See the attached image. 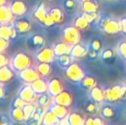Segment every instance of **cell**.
<instances>
[{
    "label": "cell",
    "mask_w": 126,
    "mask_h": 125,
    "mask_svg": "<svg viewBox=\"0 0 126 125\" xmlns=\"http://www.w3.org/2000/svg\"><path fill=\"white\" fill-rule=\"evenodd\" d=\"M31 64V57L25 52H18L14 56V57L11 60V67L14 70H16L18 72L30 67Z\"/></svg>",
    "instance_id": "6da1fadb"
},
{
    "label": "cell",
    "mask_w": 126,
    "mask_h": 125,
    "mask_svg": "<svg viewBox=\"0 0 126 125\" xmlns=\"http://www.w3.org/2000/svg\"><path fill=\"white\" fill-rule=\"evenodd\" d=\"M65 75L67 78L74 82H81V81L84 78L85 72L82 67L78 63H71L68 67H66Z\"/></svg>",
    "instance_id": "7a4b0ae2"
},
{
    "label": "cell",
    "mask_w": 126,
    "mask_h": 125,
    "mask_svg": "<svg viewBox=\"0 0 126 125\" xmlns=\"http://www.w3.org/2000/svg\"><path fill=\"white\" fill-rule=\"evenodd\" d=\"M125 94L126 88L125 85L115 84L106 90V99L109 102H116L121 98H124Z\"/></svg>",
    "instance_id": "3957f363"
},
{
    "label": "cell",
    "mask_w": 126,
    "mask_h": 125,
    "mask_svg": "<svg viewBox=\"0 0 126 125\" xmlns=\"http://www.w3.org/2000/svg\"><path fill=\"white\" fill-rule=\"evenodd\" d=\"M63 40L70 45H75L80 42L81 38V30L74 26H69L65 28L63 32Z\"/></svg>",
    "instance_id": "277c9868"
},
{
    "label": "cell",
    "mask_w": 126,
    "mask_h": 125,
    "mask_svg": "<svg viewBox=\"0 0 126 125\" xmlns=\"http://www.w3.org/2000/svg\"><path fill=\"white\" fill-rule=\"evenodd\" d=\"M102 28L104 32L109 34H115L122 31V24L120 20H115V19H105L103 20Z\"/></svg>",
    "instance_id": "5b68a950"
},
{
    "label": "cell",
    "mask_w": 126,
    "mask_h": 125,
    "mask_svg": "<svg viewBox=\"0 0 126 125\" xmlns=\"http://www.w3.org/2000/svg\"><path fill=\"white\" fill-rule=\"evenodd\" d=\"M19 77L22 81H23L26 83L31 84L33 82L37 80L40 77V75L39 71L37 70V68H33V67H28L27 69L19 71Z\"/></svg>",
    "instance_id": "8992f818"
},
{
    "label": "cell",
    "mask_w": 126,
    "mask_h": 125,
    "mask_svg": "<svg viewBox=\"0 0 126 125\" xmlns=\"http://www.w3.org/2000/svg\"><path fill=\"white\" fill-rule=\"evenodd\" d=\"M19 96L23 98L27 103H36L39 94L35 93L31 84L28 83L22 87V89L19 92Z\"/></svg>",
    "instance_id": "52a82bcc"
},
{
    "label": "cell",
    "mask_w": 126,
    "mask_h": 125,
    "mask_svg": "<svg viewBox=\"0 0 126 125\" xmlns=\"http://www.w3.org/2000/svg\"><path fill=\"white\" fill-rule=\"evenodd\" d=\"M15 17L16 15L12 12L10 6L6 4L0 5V24H11Z\"/></svg>",
    "instance_id": "ba28073f"
},
{
    "label": "cell",
    "mask_w": 126,
    "mask_h": 125,
    "mask_svg": "<svg viewBox=\"0 0 126 125\" xmlns=\"http://www.w3.org/2000/svg\"><path fill=\"white\" fill-rule=\"evenodd\" d=\"M55 57H56V55H55L54 50L51 47L42 48L36 55L37 60L39 62L43 63H52L55 60Z\"/></svg>",
    "instance_id": "9c48e42d"
},
{
    "label": "cell",
    "mask_w": 126,
    "mask_h": 125,
    "mask_svg": "<svg viewBox=\"0 0 126 125\" xmlns=\"http://www.w3.org/2000/svg\"><path fill=\"white\" fill-rule=\"evenodd\" d=\"M53 102L64 105V106L70 107L73 103V95L70 91L63 89L60 94H58L53 98Z\"/></svg>",
    "instance_id": "30bf717a"
},
{
    "label": "cell",
    "mask_w": 126,
    "mask_h": 125,
    "mask_svg": "<svg viewBox=\"0 0 126 125\" xmlns=\"http://www.w3.org/2000/svg\"><path fill=\"white\" fill-rule=\"evenodd\" d=\"M63 90V84L59 78L54 77V78H51L48 82V91H47V93L52 98H54L58 94H60Z\"/></svg>",
    "instance_id": "8fae6325"
},
{
    "label": "cell",
    "mask_w": 126,
    "mask_h": 125,
    "mask_svg": "<svg viewBox=\"0 0 126 125\" xmlns=\"http://www.w3.org/2000/svg\"><path fill=\"white\" fill-rule=\"evenodd\" d=\"M10 8L16 16H22L28 11V7L27 3L22 0H15L10 4Z\"/></svg>",
    "instance_id": "7c38bea8"
},
{
    "label": "cell",
    "mask_w": 126,
    "mask_h": 125,
    "mask_svg": "<svg viewBox=\"0 0 126 125\" xmlns=\"http://www.w3.org/2000/svg\"><path fill=\"white\" fill-rule=\"evenodd\" d=\"M49 110L51 111L59 119L64 118V117H67L70 113V110H69V107L64 106V105H59V104L54 103L51 104L50 105V108Z\"/></svg>",
    "instance_id": "4fadbf2b"
},
{
    "label": "cell",
    "mask_w": 126,
    "mask_h": 125,
    "mask_svg": "<svg viewBox=\"0 0 126 125\" xmlns=\"http://www.w3.org/2000/svg\"><path fill=\"white\" fill-rule=\"evenodd\" d=\"M88 48L84 45L79 42V43L72 45L71 52H70V55L72 57V58H81V57H83L86 55H88Z\"/></svg>",
    "instance_id": "5bb4252c"
},
{
    "label": "cell",
    "mask_w": 126,
    "mask_h": 125,
    "mask_svg": "<svg viewBox=\"0 0 126 125\" xmlns=\"http://www.w3.org/2000/svg\"><path fill=\"white\" fill-rule=\"evenodd\" d=\"M33 90L35 91L37 94H41L44 93H47L48 91V82L45 80L42 76L35 80L31 83Z\"/></svg>",
    "instance_id": "9a60e30c"
},
{
    "label": "cell",
    "mask_w": 126,
    "mask_h": 125,
    "mask_svg": "<svg viewBox=\"0 0 126 125\" xmlns=\"http://www.w3.org/2000/svg\"><path fill=\"white\" fill-rule=\"evenodd\" d=\"M71 48L72 45L67 43L66 41L63 40V41L58 42V44H56L53 47V50H54L56 57H59L63 54H70Z\"/></svg>",
    "instance_id": "2e32d148"
},
{
    "label": "cell",
    "mask_w": 126,
    "mask_h": 125,
    "mask_svg": "<svg viewBox=\"0 0 126 125\" xmlns=\"http://www.w3.org/2000/svg\"><path fill=\"white\" fill-rule=\"evenodd\" d=\"M68 121L70 125H83L85 124L86 117L82 113L79 111L70 112L68 115Z\"/></svg>",
    "instance_id": "e0dca14e"
},
{
    "label": "cell",
    "mask_w": 126,
    "mask_h": 125,
    "mask_svg": "<svg viewBox=\"0 0 126 125\" xmlns=\"http://www.w3.org/2000/svg\"><path fill=\"white\" fill-rule=\"evenodd\" d=\"M90 96L94 101L97 103H101L106 99V91L96 85L90 89Z\"/></svg>",
    "instance_id": "ac0fdd59"
},
{
    "label": "cell",
    "mask_w": 126,
    "mask_h": 125,
    "mask_svg": "<svg viewBox=\"0 0 126 125\" xmlns=\"http://www.w3.org/2000/svg\"><path fill=\"white\" fill-rule=\"evenodd\" d=\"M12 69L13 68H10L9 65L0 68V82H2L3 83H6L14 78L15 73Z\"/></svg>",
    "instance_id": "d6986e66"
},
{
    "label": "cell",
    "mask_w": 126,
    "mask_h": 125,
    "mask_svg": "<svg viewBox=\"0 0 126 125\" xmlns=\"http://www.w3.org/2000/svg\"><path fill=\"white\" fill-rule=\"evenodd\" d=\"M49 14V12L47 11V6L44 3H41L38 7L36 8V10L33 12V16L40 22H44V21L46 20L47 15Z\"/></svg>",
    "instance_id": "ffe728a7"
},
{
    "label": "cell",
    "mask_w": 126,
    "mask_h": 125,
    "mask_svg": "<svg viewBox=\"0 0 126 125\" xmlns=\"http://www.w3.org/2000/svg\"><path fill=\"white\" fill-rule=\"evenodd\" d=\"M60 119L53 113L51 111L48 110L46 111L45 115L43 117V120H42V124L44 125H56L59 124Z\"/></svg>",
    "instance_id": "44dd1931"
},
{
    "label": "cell",
    "mask_w": 126,
    "mask_h": 125,
    "mask_svg": "<svg viewBox=\"0 0 126 125\" xmlns=\"http://www.w3.org/2000/svg\"><path fill=\"white\" fill-rule=\"evenodd\" d=\"M81 8L85 13H98L99 4L93 0H86L81 3Z\"/></svg>",
    "instance_id": "7402d4cb"
},
{
    "label": "cell",
    "mask_w": 126,
    "mask_h": 125,
    "mask_svg": "<svg viewBox=\"0 0 126 125\" xmlns=\"http://www.w3.org/2000/svg\"><path fill=\"white\" fill-rule=\"evenodd\" d=\"M15 27H16V28L17 29L18 33H25L31 30L32 23L30 22V21L27 20V19H19V20L16 22Z\"/></svg>",
    "instance_id": "603a6c76"
},
{
    "label": "cell",
    "mask_w": 126,
    "mask_h": 125,
    "mask_svg": "<svg viewBox=\"0 0 126 125\" xmlns=\"http://www.w3.org/2000/svg\"><path fill=\"white\" fill-rule=\"evenodd\" d=\"M49 15L53 19L55 23H62L64 21V13L58 7H55V8L51 9V10L49 11Z\"/></svg>",
    "instance_id": "cb8c5ba5"
},
{
    "label": "cell",
    "mask_w": 126,
    "mask_h": 125,
    "mask_svg": "<svg viewBox=\"0 0 126 125\" xmlns=\"http://www.w3.org/2000/svg\"><path fill=\"white\" fill-rule=\"evenodd\" d=\"M74 25H75L77 28H79L80 30H87V29L90 27V22L82 14L81 15H79V16L76 17L75 19Z\"/></svg>",
    "instance_id": "d4e9b609"
},
{
    "label": "cell",
    "mask_w": 126,
    "mask_h": 125,
    "mask_svg": "<svg viewBox=\"0 0 126 125\" xmlns=\"http://www.w3.org/2000/svg\"><path fill=\"white\" fill-rule=\"evenodd\" d=\"M37 106H38V105H36L35 103H27L22 107V110H23L24 112V117H25V121H29L32 118L35 111H36Z\"/></svg>",
    "instance_id": "484cf974"
},
{
    "label": "cell",
    "mask_w": 126,
    "mask_h": 125,
    "mask_svg": "<svg viewBox=\"0 0 126 125\" xmlns=\"http://www.w3.org/2000/svg\"><path fill=\"white\" fill-rule=\"evenodd\" d=\"M13 28L11 24H0V38L10 40L12 37Z\"/></svg>",
    "instance_id": "4316f807"
},
{
    "label": "cell",
    "mask_w": 126,
    "mask_h": 125,
    "mask_svg": "<svg viewBox=\"0 0 126 125\" xmlns=\"http://www.w3.org/2000/svg\"><path fill=\"white\" fill-rule=\"evenodd\" d=\"M37 70L40 73V76L42 77H47L48 75H51V63H43V62H40L38 65H37Z\"/></svg>",
    "instance_id": "83f0119b"
},
{
    "label": "cell",
    "mask_w": 126,
    "mask_h": 125,
    "mask_svg": "<svg viewBox=\"0 0 126 125\" xmlns=\"http://www.w3.org/2000/svg\"><path fill=\"white\" fill-rule=\"evenodd\" d=\"M51 98H52V97H51L48 93H44V94H39L36 103H37V105H40V106L47 107L51 105Z\"/></svg>",
    "instance_id": "f1b7e54d"
},
{
    "label": "cell",
    "mask_w": 126,
    "mask_h": 125,
    "mask_svg": "<svg viewBox=\"0 0 126 125\" xmlns=\"http://www.w3.org/2000/svg\"><path fill=\"white\" fill-rule=\"evenodd\" d=\"M81 84L83 87L87 89H91L97 85V79L94 76H84V78L81 81Z\"/></svg>",
    "instance_id": "f546056e"
},
{
    "label": "cell",
    "mask_w": 126,
    "mask_h": 125,
    "mask_svg": "<svg viewBox=\"0 0 126 125\" xmlns=\"http://www.w3.org/2000/svg\"><path fill=\"white\" fill-rule=\"evenodd\" d=\"M11 116L14 120L17 121V122L25 121L23 110H22V108H21V107H14L11 111Z\"/></svg>",
    "instance_id": "4dcf8cb0"
},
{
    "label": "cell",
    "mask_w": 126,
    "mask_h": 125,
    "mask_svg": "<svg viewBox=\"0 0 126 125\" xmlns=\"http://www.w3.org/2000/svg\"><path fill=\"white\" fill-rule=\"evenodd\" d=\"M115 110L111 105H104L100 109V114L101 117L104 118H111L115 116Z\"/></svg>",
    "instance_id": "1f68e13d"
},
{
    "label": "cell",
    "mask_w": 126,
    "mask_h": 125,
    "mask_svg": "<svg viewBox=\"0 0 126 125\" xmlns=\"http://www.w3.org/2000/svg\"><path fill=\"white\" fill-rule=\"evenodd\" d=\"M103 117H94V116H88L86 117L85 124L86 125H103L105 124V120Z\"/></svg>",
    "instance_id": "d6a6232c"
},
{
    "label": "cell",
    "mask_w": 126,
    "mask_h": 125,
    "mask_svg": "<svg viewBox=\"0 0 126 125\" xmlns=\"http://www.w3.org/2000/svg\"><path fill=\"white\" fill-rule=\"evenodd\" d=\"M71 58L72 57L70 54H63L58 57V63L62 67H68L71 63Z\"/></svg>",
    "instance_id": "836d02e7"
},
{
    "label": "cell",
    "mask_w": 126,
    "mask_h": 125,
    "mask_svg": "<svg viewBox=\"0 0 126 125\" xmlns=\"http://www.w3.org/2000/svg\"><path fill=\"white\" fill-rule=\"evenodd\" d=\"M85 110H86L87 112L90 113L91 115L96 114L99 111V107H98V105H97V102H95V101L88 102V105H87L86 107H85Z\"/></svg>",
    "instance_id": "e575fe53"
},
{
    "label": "cell",
    "mask_w": 126,
    "mask_h": 125,
    "mask_svg": "<svg viewBox=\"0 0 126 125\" xmlns=\"http://www.w3.org/2000/svg\"><path fill=\"white\" fill-rule=\"evenodd\" d=\"M118 51L119 55L121 56L125 60H126V40L120 42V43L118 44Z\"/></svg>",
    "instance_id": "d590c367"
},
{
    "label": "cell",
    "mask_w": 126,
    "mask_h": 125,
    "mask_svg": "<svg viewBox=\"0 0 126 125\" xmlns=\"http://www.w3.org/2000/svg\"><path fill=\"white\" fill-rule=\"evenodd\" d=\"M114 57V52H113L112 49L108 48L104 50L101 52V57L104 60H108V59H111Z\"/></svg>",
    "instance_id": "8d00e7d4"
},
{
    "label": "cell",
    "mask_w": 126,
    "mask_h": 125,
    "mask_svg": "<svg viewBox=\"0 0 126 125\" xmlns=\"http://www.w3.org/2000/svg\"><path fill=\"white\" fill-rule=\"evenodd\" d=\"M32 41H33V44L34 45H38V46H40V45H44V43H45V39H44V37L41 36V35L36 34L33 37Z\"/></svg>",
    "instance_id": "74e56055"
},
{
    "label": "cell",
    "mask_w": 126,
    "mask_h": 125,
    "mask_svg": "<svg viewBox=\"0 0 126 125\" xmlns=\"http://www.w3.org/2000/svg\"><path fill=\"white\" fill-rule=\"evenodd\" d=\"M9 63H10V58L8 56L4 54V52H0V68L9 65Z\"/></svg>",
    "instance_id": "f35d334b"
},
{
    "label": "cell",
    "mask_w": 126,
    "mask_h": 125,
    "mask_svg": "<svg viewBox=\"0 0 126 125\" xmlns=\"http://www.w3.org/2000/svg\"><path fill=\"white\" fill-rule=\"evenodd\" d=\"M91 48L93 50L99 52L101 48H102V43L99 39H94V40H92L91 42Z\"/></svg>",
    "instance_id": "ab89813d"
},
{
    "label": "cell",
    "mask_w": 126,
    "mask_h": 125,
    "mask_svg": "<svg viewBox=\"0 0 126 125\" xmlns=\"http://www.w3.org/2000/svg\"><path fill=\"white\" fill-rule=\"evenodd\" d=\"M10 45V40L0 38V52H4Z\"/></svg>",
    "instance_id": "60d3db41"
},
{
    "label": "cell",
    "mask_w": 126,
    "mask_h": 125,
    "mask_svg": "<svg viewBox=\"0 0 126 125\" xmlns=\"http://www.w3.org/2000/svg\"><path fill=\"white\" fill-rule=\"evenodd\" d=\"M26 104H27V102L25 100H24L23 98H21L20 96H18L15 99V101H14L13 105H14V107H21V108H22Z\"/></svg>",
    "instance_id": "b9f144b4"
},
{
    "label": "cell",
    "mask_w": 126,
    "mask_h": 125,
    "mask_svg": "<svg viewBox=\"0 0 126 125\" xmlns=\"http://www.w3.org/2000/svg\"><path fill=\"white\" fill-rule=\"evenodd\" d=\"M83 15H84L85 16H86V18L89 21L90 23L94 22V21L96 20L97 16H98V14L97 13H85V12H83Z\"/></svg>",
    "instance_id": "7bdbcfd3"
},
{
    "label": "cell",
    "mask_w": 126,
    "mask_h": 125,
    "mask_svg": "<svg viewBox=\"0 0 126 125\" xmlns=\"http://www.w3.org/2000/svg\"><path fill=\"white\" fill-rule=\"evenodd\" d=\"M43 23L45 24L46 26H47V27H51V26H52L53 24H55V22L53 21V19L51 18V15L48 14L47 16V18H46V20L44 21Z\"/></svg>",
    "instance_id": "ee69618b"
},
{
    "label": "cell",
    "mask_w": 126,
    "mask_h": 125,
    "mask_svg": "<svg viewBox=\"0 0 126 125\" xmlns=\"http://www.w3.org/2000/svg\"><path fill=\"white\" fill-rule=\"evenodd\" d=\"M64 7L68 10H73L75 7V2L74 0H65Z\"/></svg>",
    "instance_id": "f6af8a7d"
},
{
    "label": "cell",
    "mask_w": 126,
    "mask_h": 125,
    "mask_svg": "<svg viewBox=\"0 0 126 125\" xmlns=\"http://www.w3.org/2000/svg\"><path fill=\"white\" fill-rule=\"evenodd\" d=\"M5 96V90L4 87H3V83L2 82H0V99L3 98Z\"/></svg>",
    "instance_id": "bcb514c9"
},
{
    "label": "cell",
    "mask_w": 126,
    "mask_h": 125,
    "mask_svg": "<svg viewBox=\"0 0 126 125\" xmlns=\"http://www.w3.org/2000/svg\"><path fill=\"white\" fill-rule=\"evenodd\" d=\"M120 21L122 24V32H124L126 34V17H123Z\"/></svg>",
    "instance_id": "7dc6e473"
},
{
    "label": "cell",
    "mask_w": 126,
    "mask_h": 125,
    "mask_svg": "<svg viewBox=\"0 0 126 125\" xmlns=\"http://www.w3.org/2000/svg\"><path fill=\"white\" fill-rule=\"evenodd\" d=\"M88 54L89 55V57H91V58H94V57L97 56V52L92 49L91 51H88Z\"/></svg>",
    "instance_id": "c3c4849f"
},
{
    "label": "cell",
    "mask_w": 126,
    "mask_h": 125,
    "mask_svg": "<svg viewBox=\"0 0 126 125\" xmlns=\"http://www.w3.org/2000/svg\"><path fill=\"white\" fill-rule=\"evenodd\" d=\"M7 2V0H0V5H3L5 4Z\"/></svg>",
    "instance_id": "681fc988"
},
{
    "label": "cell",
    "mask_w": 126,
    "mask_h": 125,
    "mask_svg": "<svg viewBox=\"0 0 126 125\" xmlns=\"http://www.w3.org/2000/svg\"><path fill=\"white\" fill-rule=\"evenodd\" d=\"M3 123L2 122V118H1V116H0V124H3Z\"/></svg>",
    "instance_id": "f907efd6"
},
{
    "label": "cell",
    "mask_w": 126,
    "mask_h": 125,
    "mask_svg": "<svg viewBox=\"0 0 126 125\" xmlns=\"http://www.w3.org/2000/svg\"><path fill=\"white\" fill-rule=\"evenodd\" d=\"M81 2H84V1H86V0H80Z\"/></svg>",
    "instance_id": "816d5d0a"
},
{
    "label": "cell",
    "mask_w": 126,
    "mask_h": 125,
    "mask_svg": "<svg viewBox=\"0 0 126 125\" xmlns=\"http://www.w3.org/2000/svg\"><path fill=\"white\" fill-rule=\"evenodd\" d=\"M125 88H126V82H125Z\"/></svg>",
    "instance_id": "f5cc1de1"
},
{
    "label": "cell",
    "mask_w": 126,
    "mask_h": 125,
    "mask_svg": "<svg viewBox=\"0 0 126 125\" xmlns=\"http://www.w3.org/2000/svg\"><path fill=\"white\" fill-rule=\"evenodd\" d=\"M47 1H53V0H47Z\"/></svg>",
    "instance_id": "db71d44e"
},
{
    "label": "cell",
    "mask_w": 126,
    "mask_h": 125,
    "mask_svg": "<svg viewBox=\"0 0 126 125\" xmlns=\"http://www.w3.org/2000/svg\"><path fill=\"white\" fill-rule=\"evenodd\" d=\"M106 1H110V0H106Z\"/></svg>",
    "instance_id": "11a10c76"
}]
</instances>
